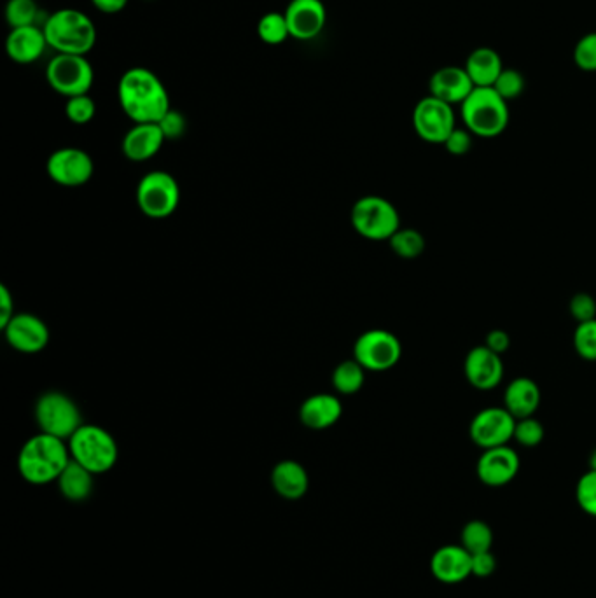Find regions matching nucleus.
Masks as SVG:
<instances>
[{"label": "nucleus", "instance_id": "12", "mask_svg": "<svg viewBox=\"0 0 596 598\" xmlns=\"http://www.w3.org/2000/svg\"><path fill=\"white\" fill-rule=\"evenodd\" d=\"M51 181L65 188H79L90 181L95 165L90 154L79 147H62L49 156L46 165Z\"/></svg>", "mask_w": 596, "mask_h": 598}, {"label": "nucleus", "instance_id": "30", "mask_svg": "<svg viewBox=\"0 0 596 598\" xmlns=\"http://www.w3.org/2000/svg\"><path fill=\"white\" fill-rule=\"evenodd\" d=\"M460 544L471 555L483 553V551H492L493 530L488 523L483 520H472L467 523L462 534H460Z\"/></svg>", "mask_w": 596, "mask_h": 598}, {"label": "nucleus", "instance_id": "16", "mask_svg": "<svg viewBox=\"0 0 596 598\" xmlns=\"http://www.w3.org/2000/svg\"><path fill=\"white\" fill-rule=\"evenodd\" d=\"M464 373L467 382L474 389H495L504 378L502 355L495 354L485 345L474 347L465 357Z\"/></svg>", "mask_w": 596, "mask_h": 598}, {"label": "nucleus", "instance_id": "10", "mask_svg": "<svg viewBox=\"0 0 596 598\" xmlns=\"http://www.w3.org/2000/svg\"><path fill=\"white\" fill-rule=\"evenodd\" d=\"M402 345L396 334L385 329H371L361 334L354 345V359L366 371L383 373L401 361Z\"/></svg>", "mask_w": 596, "mask_h": 598}, {"label": "nucleus", "instance_id": "40", "mask_svg": "<svg viewBox=\"0 0 596 598\" xmlns=\"http://www.w3.org/2000/svg\"><path fill=\"white\" fill-rule=\"evenodd\" d=\"M443 146L453 156H464L472 149V133L467 128H455Z\"/></svg>", "mask_w": 596, "mask_h": 598}, {"label": "nucleus", "instance_id": "19", "mask_svg": "<svg viewBox=\"0 0 596 598\" xmlns=\"http://www.w3.org/2000/svg\"><path fill=\"white\" fill-rule=\"evenodd\" d=\"M476 86L471 81L465 67H443L436 70L429 81V91L432 97L450 105H462L465 98L471 95Z\"/></svg>", "mask_w": 596, "mask_h": 598}, {"label": "nucleus", "instance_id": "17", "mask_svg": "<svg viewBox=\"0 0 596 598\" xmlns=\"http://www.w3.org/2000/svg\"><path fill=\"white\" fill-rule=\"evenodd\" d=\"M4 334L7 343L21 354H37L49 343L48 326L32 313H16Z\"/></svg>", "mask_w": 596, "mask_h": 598}, {"label": "nucleus", "instance_id": "11", "mask_svg": "<svg viewBox=\"0 0 596 598\" xmlns=\"http://www.w3.org/2000/svg\"><path fill=\"white\" fill-rule=\"evenodd\" d=\"M413 128L423 142L444 144L457 128L453 105L441 102L432 95L422 98L413 111Z\"/></svg>", "mask_w": 596, "mask_h": 598}, {"label": "nucleus", "instance_id": "6", "mask_svg": "<svg viewBox=\"0 0 596 598\" xmlns=\"http://www.w3.org/2000/svg\"><path fill=\"white\" fill-rule=\"evenodd\" d=\"M350 221L361 237L383 242L401 230V217L392 202L382 196H364L350 212Z\"/></svg>", "mask_w": 596, "mask_h": 598}, {"label": "nucleus", "instance_id": "44", "mask_svg": "<svg viewBox=\"0 0 596 598\" xmlns=\"http://www.w3.org/2000/svg\"><path fill=\"white\" fill-rule=\"evenodd\" d=\"M128 2L130 0H91V4L104 14L121 13L128 6Z\"/></svg>", "mask_w": 596, "mask_h": 598}, {"label": "nucleus", "instance_id": "21", "mask_svg": "<svg viewBox=\"0 0 596 598\" xmlns=\"http://www.w3.org/2000/svg\"><path fill=\"white\" fill-rule=\"evenodd\" d=\"M165 140L158 123H140L126 132L121 149L128 160L142 163L160 153Z\"/></svg>", "mask_w": 596, "mask_h": 598}, {"label": "nucleus", "instance_id": "4", "mask_svg": "<svg viewBox=\"0 0 596 598\" xmlns=\"http://www.w3.org/2000/svg\"><path fill=\"white\" fill-rule=\"evenodd\" d=\"M464 125L472 135L493 139L509 125V102L493 88H474L460 105Z\"/></svg>", "mask_w": 596, "mask_h": 598}, {"label": "nucleus", "instance_id": "13", "mask_svg": "<svg viewBox=\"0 0 596 598\" xmlns=\"http://www.w3.org/2000/svg\"><path fill=\"white\" fill-rule=\"evenodd\" d=\"M514 427L516 418L506 408L492 406L479 411L478 415L472 418L469 434L474 445L483 450H490L507 445L513 439Z\"/></svg>", "mask_w": 596, "mask_h": 598}, {"label": "nucleus", "instance_id": "28", "mask_svg": "<svg viewBox=\"0 0 596 598\" xmlns=\"http://www.w3.org/2000/svg\"><path fill=\"white\" fill-rule=\"evenodd\" d=\"M364 382H366V369L362 368L361 364L355 359L341 362L334 369V389L338 390L343 396L357 394L364 387Z\"/></svg>", "mask_w": 596, "mask_h": 598}, {"label": "nucleus", "instance_id": "8", "mask_svg": "<svg viewBox=\"0 0 596 598\" xmlns=\"http://www.w3.org/2000/svg\"><path fill=\"white\" fill-rule=\"evenodd\" d=\"M181 203V188L174 175L154 170L144 175L137 186V205L149 219H167Z\"/></svg>", "mask_w": 596, "mask_h": 598}, {"label": "nucleus", "instance_id": "15", "mask_svg": "<svg viewBox=\"0 0 596 598\" xmlns=\"http://www.w3.org/2000/svg\"><path fill=\"white\" fill-rule=\"evenodd\" d=\"M520 471V457L511 446H497L490 450H483L479 457L476 474L479 481L486 487H506L507 483L516 478Z\"/></svg>", "mask_w": 596, "mask_h": 598}, {"label": "nucleus", "instance_id": "27", "mask_svg": "<svg viewBox=\"0 0 596 598\" xmlns=\"http://www.w3.org/2000/svg\"><path fill=\"white\" fill-rule=\"evenodd\" d=\"M42 13L35 0H7L4 16L11 28L42 27L48 18V14L42 18Z\"/></svg>", "mask_w": 596, "mask_h": 598}, {"label": "nucleus", "instance_id": "2", "mask_svg": "<svg viewBox=\"0 0 596 598\" xmlns=\"http://www.w3.org/2000/svg\"><path fill=\"white\" fill-rule=\"evenodd\" d=\"M46 41L56 55L86 56L97 44V27L88 14L63 7L55 13H49L42 25Z\"/></svg>", "mask_w": 596, "mask_h": 598}, {"label": "nucleus", "instance_id": "22", "mask_svg": "<svg viewBox=\"0 0 596 598\" xmlns=\"http://www.w3.org/2000/svg\"><path fill=\"white\" fill-rule=\"evenodd\" d=\"M343 415V404L333 394H315L301 404L299 418L301 424L313 429V431H324L333 425L338 424Z\"/></svg>", "mask_w": 596, "mask_h": 598}, {"label": "nucleus", "instance_id": "42", "mask_svg": "<svg viewBox=\"0 0 596 598\" xmlns=\"http://www.w3.org/2000/svg\"><path fill=\"white\" fill-rule=\"evenodd\" d=\"M485 347L490 348L495 354H506L511 347V336L502 329H493L486 334Z\"/></svg>", "mask_w": 596, "mask_h": 598}, {"label": "nucleus", "instance_id": "37", "mask_svg": "<svg viewBox=\"0 0 596 598\" xmlns=\"http://www.w3.org/2000/svg\"><path fill=\"white\" fill-rule=\"evenodd\" d=\"M574 63L583 72H596V32L586 34L577 41Z\"/></svg>", "mask_w": 596, "mask_h": 598}, {"label": "nucleus", "instance_id": "1", "mask_svg": "<svg viewBox=\"0 0 596 598\" xmlns=\"http://www.w3.org/2000/svg\"><path fill=\"white\" fill-rule=\"evenodd\" d=\"M118 100L123 112L135 125L160 123V119L172 109L167 86L158 74L146 67L126 70L119 79Z\"/></svg>", "mask_w": 596, "mask_h": 598}, {"label": "nucleus", "instance_id": "25", "mask_svg": "<svg viewBox=\"0 0 596 598\" xmlns=\"http://www.w3.org/2000/svg\"><path fill=\"white\" fill-rule=\"evenodd\" d=\"M504 69L502 58L492 48L474 49L465 62V70L476 88H493Z\"/></svg>", "mask_w": 596, "mask_h": 598}, {"label": "nucleus", "instance_id": "34", "mask_svg": "<svg viewBox=\"0 0 596 598\" xmlns=\"http://www.w3.org/2000/svg\"><path fill=\"white\" fill-rule=\"evenodd\" d=\"M525 86H527V81L520 70L504 69L497 79V83L493 84V90L497 91L506 102H511V100L521 97Z\"/></svg>", "mask_w": 596, "mask_h": 598}, {"label": "nucleus", "instance_id": "33", "mask_svg": "<svg viewBox=\"0 0 596 598\" xmlns=\"http://www.w3.org/2000/svg\"><path fill=\"white\" fill-rule=\"evenodd\" d=\"M574 348L584 361H596V319L577 324L574 333Z\"/></svg>", "mask_w": 596, "mask_h": 598}, {"label": "nucleus", "instance_id": "43", "mask_svg": "<svg viewBox=\"0 0 596 598\" xmlns=\"http://www.w3.org/2000/svg\"><path fill=\"white\" fill-rule=\"evenodd\" d=\"M14 317L13 296L6 286H0V329L4 331Z\"/></svg>", "mask_w": 596, "mask_h": 598}, {"label": "nucleus", "instance_id": "18", "mask_svg": "<svg viewBox=\"0 0 596 598\" xmlns=\"http://www.w3.org/2000/svg\"><path fill=\"white\" fill-rule=\"evenodd\" d=\"M432 576L444 585H457L472 576V555L462 544H446L430 558Z\"/></svg>", "mask_w": 596, "mask_h": 598}, {"label": "nucleus", "instance_id": "32", "mask_svg": "<svg viewBox=\"0 0 596 598\" xmlns=\"http://www.w3.org/2000/svg\"><path fill=\"white\" fill-rule=\"evenodd\" d=\"M97 114V104L95 100L88 95H79V97L67 98L65 104V116L70 123L74 125H88Z\"/></svg>", "mask_w": 596, "mask_h": 598}, {"label": "nucleus", "instance_id": "45", "mask_svg": "<svg viewBox=\"0 0 596 598\" xmlns=\"http://www.w3.org/2000/svg\"><path fill=\"white\" fill-rule=\"evenodd\" d=\"M590 469L591 471H596V448L590 455Z\"/></svg>", "mask_w": 596, "mask_h": 598}, {"label": "nucleus", "instance_id": "3", "mask_svg": "<svg viewBox=\"0 0 596 598\" xmlns=\"http://www.w3.org/2000/svg\"><path fill=\"white\" fill-rule=\"evenodd\" d=\"M69 462V445L63 439L39 432L21 448L18 469L30 485H48L58 481Z\"/></svg>", "mask_w": 596, "mask_h": 598}, {"label": "nucleus", "instance_id": "35", "mask_svg": "<svg viewBox=\"0 0 596 598\" xmlns=\"http://www.w3.org/2000/svg\"><path fill=\"white\" fill-rule=\"evenodd\" d=\"M513 439L525 448H535L544 439V425L535 417L520 418L516 420Z\"/></svg>", "mask_w": 596, "mask_h": 598}, {"label": "nucleus", "instance_id": "23", "mask_svg": "<svg viewBox=\"0 0 596 598\" xmlns=\"http://www.w3.org/2000/svg\"><path fill=\"white\" fill-rule=\"evenodd\" d=\"M541 389L539 385L527 376L514 378L504 392V408L516 420L534 417L535 411L541 406Z\"/></svg>", "mask_w": 596, "mask_h": 598}, {"label": "nucleus", "instance_id": "31", "mask_svg": "<svg viewBox=\"0 0 596 598\" xmlns=\"http://www.w3.org/2000/svg\"><path fill=\"white\" fill-rule=\"evenodd\" d=\"M390 249L401 259H416L425 251V237L413 228H401L389 240Z\"/></svg>", "mask_w": 596, "mask_h": 598}, {"label": "nucleus", "instance_id": "9", "mask_svg": "<svg viewBox=\"0 0 596 598\" xmlns=\"http://www.w3.org/2000/svg\"><path fill=\"white\" fill-rule=\"evenodd\" d=\"M46 81L62 97L88 95L95 81V70L86 56L56 55L46 67Z\"/></svg>", "mask_w": 596, "mask_h": 598}, {"label": "nucleus", "instance_id": "24", "mask_svg": "<svg viewBox=\"0 0 596 598\" xmlns=\"http://www.w3.org/2000/svg\"><path fill=\"white\" fill-rule=\"evenodd\" d=\"M271 483L280 497H284L287 501H298L308 492L310 478L305 467L296 460H282L273 467Z\"/></svg>", "mask_w": 596, "mask_h": 598}, {"label": "nucleus", "instance_id": "36", "mask_svg": "<svg viewBox=\"0 0 596 598\" xmlns=\"http://www.w3.org/2000/svg\"><path fill=\"white\" fill-rule=\"evenodd\" d=\"M576 499L586 515L596 518V471H588L577 481Z\"/></svg>", "mask_w": 596, "mask_h": 598}, {"label": "nucleus", "instance_id": "14", "mask_svg": "<svg viewBox=\"0 0 596 598\" xmlns=\"http://www.w3.org/2000/svg\"><path fill=\"white\" fill-rule=\"evenodd\" d=\"M284 14L296 41H312L326 28L327 9L322 0H291Z\"/></svg>", "mask_w": 596, "mask_h": 598}, {"label": "nucleus", "instance_id": "20", "mask_svg": "<svg viewBox=\"0 0 596 598\" xmlns=\"http://www.w3.org/2000/svg\"><path fill=\"white\" fill-rule=\"evenodd\" d=\"M42 27L11 28L6 37V53L14 63L30 65L41 60L48 49Z\"/></svg>", "mask_w": 596, "mask_h": 598}, {"label": "nucleus", "instance_id": "29", "mask_svg": "<svg viewBox=\"0 0 596 598\" xmlns=\"http://www.w3.org/2000/svg\"><path fill=\"white\" fill-rule=\"evenodd\" d=\"M257 37L266 44V46H280L284 44L289 37V25L285 20L284 13L278 11H271L261 16V20L257 23Z\"/></svg>", "mask_w": 596, "mask_h": 598}, {"label": "nucleus", "instance_id": "38", "mask_svg": "<svg viewBox=\"0 0 596 598\" xmlns=\"http://www.w3.org/2000/svg\"><path fill=\"white\" fill-rule=\"evenodd\" d=\"M570 313L577 320V324L596 319V301L591 294L579 293L570 299Z\"/></svg>", "mask_w": 596, "mask_h": 598}, {"label": "nucleus", "instance_id": "39", "mask_svg": "<svg viewBox=\"0 0 596 598\" xmlns=\"http://www.w3.org/2000/svg\"><path fill=\"white\" fill-rule=\"evenodd\" d=\"M158 125H160L161 132H163V135H165V139L167 140L181 139L182 135L186 133V128H188V123H186L184 114L175 111V109H170V111L160 119Z\"/></svg>", "mask_w": 596, "mask_h": 598}, {"label": "nucleus", "instance_id": "41", "mask_svg": "<svg viewBox=\"0 0 596 598\" xmlns=\"http://www.w3.org/2000/svg\"><path fill=\"white\" fill-rule=\"evenodd\" d=\"M495 571H497V558L492 551L472 555V576L490 578Z\"/></svg>", "mask_w": 596, "mask_h": 598}, {"label": "nucleus", "instance_id": "26", "mask_svg": "<svg viewBox=\"0 0 596 598\" xmlns=\"http://www.w3.org/2000/svg\"><path fill=\"white\" fill-rule=\"evenodd\" d=\"M58 487L67 501H86L93 490V473L77 464L76 460L70 459L69 466L63 469L58 478Z\"/></svg>", "mask_w": 596, "mask_h": 598}, {"label": "nucleus", "instance_id": "5", "mask_svg": "<svg viewBox=\"0 0 596 598\" xmlns=\"http://www.w3.org/2000/svg\"><path fill=\"white\" fill-rule=\"evenodd\" d=\"M70 459L90 473H109L118 462L119 450L112 434L93 424H83L69 439Z\"/></svg>", "mask_w": 596, "mask_h": 598}, {"label": "nucleus", "instance_id": "7", "mask_svg": "<svg viewBox=\"0 0 596 598\" xmlns=\"http://www.w3.org/2000/svg\"><path fill=\"white\" fill-rule=\"evenodd\" d=\"M35 422L44 434L69 441L83 425L77 404L62 392H46L35 404Z\"/></svg>", "mask_w": 596, "mask_h": 598}]
</instances>
